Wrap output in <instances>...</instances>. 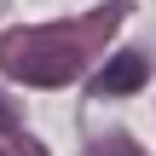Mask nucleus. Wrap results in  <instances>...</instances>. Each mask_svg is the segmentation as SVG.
Here are the masks:
<instances>
[{
    "label": "nucleus",
    "instance_id": "nucleus-2",
    "mask_svg": "<svg viewBox=\"0 0 156 156\" xmlns=\"http://www.w3.org/2000/svg\"><path fill=\"white\" fill-rule=\"evenodd\" d=\"M145 75H151V64H145L139 52H116V58L93 75V93H98V98H122V93L145 87Z\"/></svg>",
    "mask_w": 156,
    "mask_h": 156
},
{
    "label": "nucleus",
    "instance_id": "nucleus-1",
    "mask_svg": "<svg viewBox=\"0 0 156 156\" xmlns=\"http://www.w3.org/2000/svg\"><path fill=\"white\" fill-rule=\"evenodd\" d=\"M0 58H6V69L17 75V81H29V87H64L75 69H81V52L75 46H64L58 35H12L6 46H0Z\"/></svg>",
    "mask_w": 156,
    "mask_h": 156
},
{
    "label": "nucleus",
    "instance_id": "nucleus-3",
    "mask_svg": "<svg viewBox=\"0 0 156 156\" xmlns=\"http://www.w3.org/2000/svg\"><path fill=\"white\" fill-rule=\"evenodd\" d=\"M87 156H145V151H139L133 139H122V133H110V139H98V145H93Z\"/></svg>",
    "mask_w": 156,
    "mask_h": 156
},
{
    "label": "nucleus",
    "instance_id": "nucleus-4",
    "mask_svg": "<svg viewBox=\"0 0 156 156\" xmlns=\"http://www.w3.org/2000/svg\"><path fill=\"white\" fill-rule=\"evenodd\" d=\"M0 133H17V116H12L6 104H0Z\"/></svg>",
    "mask_w": 156,
    "mask_h": 156
}]
</instances>
